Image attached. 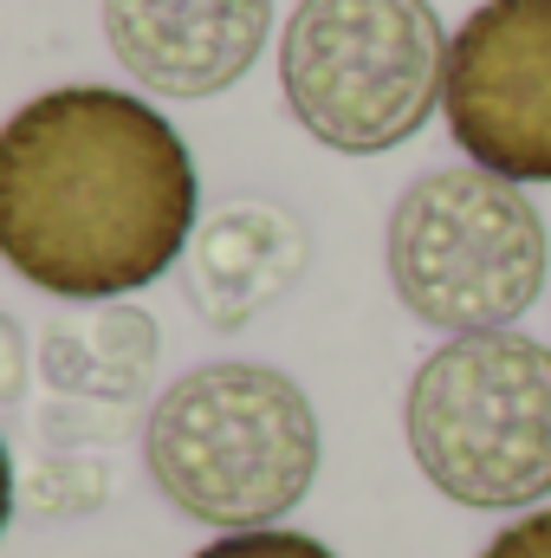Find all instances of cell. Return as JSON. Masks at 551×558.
Instances as JSON below:
<instances>
[{"label":"cell","instance_id":"obj_1","mask_svg":"<svg viewBox=\"0 0 551 558\" xmlns=\"http://www.w3.org/2000/svg\"><path fill=\"white\" fill-rule=\"evenodd\" d=\"M195 156L137 92L59 85L0 131V254L78 305H111L169 274L195 241Z\"/></svg>","mask_w":551,"mask_h":558},{"label":"cell","instance_id":"obj_2","mask_svg":"<svg viewBox=\"0 0 551 558\" xmlns=\"http://www.w3.org/2000/svg\"><path fill=\"white\" fill-rule=\"evenodd\" d=\"M143 468L182 520L260 533L318 481V410L273 364H201L156 397Z\"/></svg>","mask_w":551,"mask_h":558},{"label":"cell","instance_id":"obj_3","mask_svg":"<svg viewBox=\"0 0 551 558\" xmlns=\"http://www.w3.org/2000/svg\"><path fill=\"white\" fill-rule=\"evenodd\" d=\"M403 435L434 494L519 513L551 494V344L474 331L428 351L403 397Z\"/></svg>","mask_w":551,"mask_h":558},{"label":"cell","instance_id":"obj_4","mask_svg":"<svg viewBox=\"0 0 551 558\" xmlns=\"http://www.w3.org/2000/svg\"><path fill=\"white\" fill-rule=\"evenodd\" d=\"M448 46L428 0H298L279 33L285 111L338 156H383L441 111Z\"/></svg>","mask_w":551,"mask_h":558},{"label":"cell","instance_id":"obj_5","mask_svg":"<svg viewBox=\"0 0 551 558\" xmlns=\"http://www.w3.org/2000/svg\"><path fill=\"white\" fill-rule=\"evenodd\" d=\"M383 267L403 312L474 338L506 331L546 292L551 234L532 195L493 169H428L403 189L383 234Z\"/></svg>","mask_w":551,"mask_h":558},{"label":"cell","instance_id":"obj_6","mask_svg":"<svg viewBox=\"0 0 551 558\" xmlns=\"http://www.w3.org/2000/svg\"><path fill=\"white\" fill-rule=\"evenodd\" d=\"M441 118L474 169L551 182V0H480L454 26Z\"/></svg>","mask_w":551,"mask_h":558},{"label":"cell","instance_id":"obj_7","mask_svg":"<svg viewBox=\"0 0 551 558\" xmlns=\"http://www.w3.org/2000/svg\"><path fill=\"white\" fill-rule=\"evenodd\" d=\"M111 59L156 98H221L234 92L273 33V0H105Z\"/></svg>","mask_w":551,"mask_h":558},{"label":"cell","instance_id":"obj_8","mask_svg":"<svg viewBox=\"0 0 551 558\" xmlns=\"http://www.w3.org/2000/svg\"><path fill=\"white\" fill-rule=\"evenodd\" d=\"M305 228L273 202H228L188 241V299L215 331H241L305 274Z\"/></svg>","mask_w":551,"mask_h":558},{"label":"cell","instance_id":"obj_9","mask_svg":"<svg viewBox=\"0 0 551 558\" xmlns=\"http://www.w3.org/2000/svg\"><path fill=\"white\" fill-rule=\"evenodd\" d=\"M156 351L162 338L137 305H105L46 331V377L72 397H137Z\"/></svg>","mask_w":551,"mask_h":558},{"label":"cell","instance_id":"obj_10","mask_svg":"<svg viewBox=\"0 0 551 558\" xmlns=\"http://www.w3.org/2000/svg\"><path fill=\"white\" fill-rule=\"evenodd\" d=\"M195 558H338L331 546L305 539V533H285V526H260V533H228L215 546H201Z\"/></svg>","mask_w":551,"mask_h":558},{"label":"cell","instance_id":"obj_11","mask_svg":"<svg viewBox=\"0 0 551 558\" xmlns=\"http://www.w3.org/2000/svg\"><path fill=\"white\" fill-rule=\"evenodd\" d=\"M480 558H551V507L526 513V520H513L506 533H493Z\"/></svg>","mask_w":551,"mask_h":558}]
</instances>
